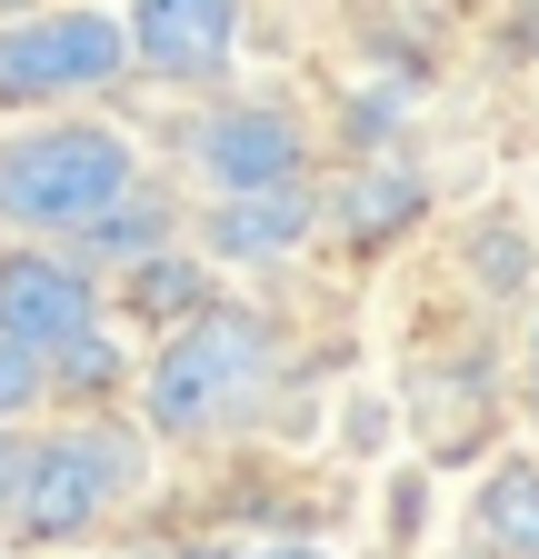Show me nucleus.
Returning a JSON list of instances; mask_svg holds the SVG:
<instances>
[{
    "mask_svg": "<svg viewBox=\"0 0 539 559\" xmlns=\"http://www.w3.org/2000/svg\"><path fill=\"white\" fill-rule=\"evenodd\" d=\"M40 390H50V360H40L31 340H0V430H11V419H21Z\"/></svg>",
    "mask_w": 539,
    "mask_h": 559,
    "instance_id": "14",
    "label": "nucleus"
},
{
    "mask_svg": "<svg viewBox=\"0 0 539 559\" xmlns=\"http://www.w3.org/2000/svg\"><path fill=\"white\" fill-rule=\"evenodd\" d=\"M420 210H430V180H420V170H399V160H370V170H350L340 230H350V250H380L390 230H410Z\"/></svg>",
    "mask_w": 539,
    "mask_h": 559,
    "instance_id": "9",
    "label": "nucleus"
},
{
    "mask_svg": "<svg viewBox=\"0 0 539 559\" xmlns=\"http://www.w3.org/2000/svg\"><path fill=\"white\" fill-rule=\"evenodd\" d=\"M240 50V0H141L130 11V60L160 81H220Z\"/></svg>",
    "mask_w": 539,
    "mask_h": 559,
    "instance_id": "7",
    "label": "nucleus"
},
{
    "mask_svg": "<svg viewBox=\"0 0 539 559\" xmlns=\"http://www.w3.org/2000/svg\"><path fill=\"white\" fill-rule=\"evenodd\" d=\"M529 400H539V340H529Z\"/></svg>",
    "mask_w": 539,
    "mask_h": 559,
    "instance_id": "18",
    "label": "nucleus"
},
{
    "mask_svg": "<svg viewBox=\"0 0 539 559\" xmlns=\"http://www.w3.org/2000/svg\"><path fill=\"white\" fill-rule=\"evenodd\" d=\"M71 240H81V250H71L81 270H141V260H160V240H170V210H160L151 190H130L120 210H100V221L71 230Z\"/></svg>",
    "mask_w": 539,
    "mask_h": 559,
    "instance_id": "10",
    "label": "nucleus"
},
{
    "mask_svg": "<svg viewBox=\"0 0 539 559\" xmlns=\"http://www.w3.org/2000/svg\"><path fill=\"white\" fill-rule=\"evenodd\" d=\"M50 380H60V390H81V400H100V390L120 380V349H110L100 330H81V340H71V349L50 360Z\"/></svg>",
    "mask_w": 539,
    "mask_h": 559,
    "instance_id": "13",
    "label": "nucleus"
},
{
    "mask_svg": "<svg viewBox=\"0 0 539 559\" xmlns=\"http://www.w3.org/2000/svg\"><path fill=\"white\" fill-rule=\"evenodd\" d=\"M130 70V21L110 11H31L0 31V100L31 110V100H60V91H100Z\"/></svg>",
    "mask_w": 539,
    "mask_h": 559,
    "instance_id": "3",
    "label": "nucleus"
},
{
    "mask_svg": "<svg viewBox=\"0 0 539 559\" xmlns=\"http://www.w3.org/2000/svg\"><path fill=\"white\" fill-rule=\"evenodd\" d=\"M141 559H151V549H141Z\"/></svg>",
    "mask_w": 539,
    "mask_h": 559,
    "instance_id": "20",
    "label": "nucleus"
},
{
    "mask_svg": "<svg viewBox=\"0 0 539 559\" xmlns=\"http://www.w3.org/2000/svg\"><path fill=\"white\" fill-rule=\"evenodd\" d=\"M300 240H310V180L211 200V250H220V260H280V250H300Z\"/></svg>",
    "mask_w": 539,
    "mask_h": 559,
    "instance_id": "8",
    "label": "nucleus"
},
{
    "mask_svg": "<svg viewBox=\"0 0 539 559\" xmlns=\"http://www.w3.org/2000/svg\"><path fill=\"white\" fill-rule=\"evenodd\" d=\"M190 170L211 180V200H240V190H290L310 170V130L270 100H230L190 130Z\"/></svg>",
    "mask_w": 539,
    "mask_h": 559,
    "instance_id": "4",
    "label": "nucleus"
},
{
    "mask_svg": "<svg viewBox=\"0 0 539 559\" xmlns=\"http://www.w3.org/2000/svg\"><path fill=\"white\" fill-rule=\"evenodd\" d=\"M130 310H141V320H170V310H180V320H200V270H190V260H170V250H160V260H141V270H130Z\"/></svg>",
    "mask_w": 539,
    "mask_h": 559,
    "instance_id": "12",
    "label": "nucleus"
},
{
    "mask_svg": "<svg viewBox=\"0 0 539 559\" xmlns=\"http://www.w3.org/2000/svg\"><path fill=\"white\" fill-rule=\"evenodd\" d=\"M31 479H40V440L31 430H0V520H21Z\"/></svg>",
    "mask_w": 539,
    "mask_h": 559,
    "instance_id": "15",
    "label": "nucleus"
},
{
    "mask_svg": "<svg viewBox=\"0 0 539 559\" xmlns=\"http://www.w3.org/2000/svg\"><path fill=\"white\" fill-rule=\"evenodd\" d=\"M141 190L130 170V140L100 130V120H50V130H21L0 151V221L11 230H91L100 210H120Z\"/></svg>",
    "mask_w": 539,
    "mask_h": 559,
    "instance_id": "1",
    "label": "nucleus"
},
{
    "mask_svg": "<svg viewBox=\"0 0 539 559\" xmlns=\"http://www.w3.org/2000/svg\"><path fill=\"white\" fill-rule=\"evenodd\" d=\"M480 530H490L510 559H539V460H500V469H490Z\"/></svg>",
    "mask_w": 539,
    "mask_h": 559,
    "instance_id": "11",
    "label": "nucleus"
},
{
    "mask_svg": "<svg viewBox=\"0 0 539 559\" xmlns=\"http://www.w3.org/2000/svg\"><path fill=\"white\" fill-rule=\"evenodd\" d=\"M81 330H100V290L81 260H50V250L0 260V340H31L40 360H60Z\"/></svg>",
    "mask_w": 539,
    "mask_h": 559,
    "instance_id": "6",
    "label": "nucleus"
},
{
    "mask_svg": "<svg viewBox=\"0 0 539 559\" xmlns=\"http://www.w3.org/2000/svg\"><path fill=\"white\" fill-rule=\"evenodd\" d=\"M270 559H330V549H270Z\"/></svg>",
    "mask_w": 539,
    "mask_h": 559,
    "instance_id": "17",
    "label": "nucleus"
},
{
    "mask_svg": "<svg viewBox=\"0 0 539 559\" xmlns=\"http://www.w3.org/2000/svg\"><path fill=\"white\" fill-rule=\"evenodd\" d=\"M200 559H220V549H200Z\"/></svg>",
    "mask_w": 539,
    "mask_h": 559,
    "instance_id": "19",
    "label": "nucleus"
},
{
    "mask_svg": "<svg viewBox=\"0 0 539 559\" xmlns=\"http://www.w3.org/2000/svg\"><path fill=\"white\" fill-rule=\"evenodd\" d=\"M120 469H130V450L110 440V430H60V440H40V479H31V500H21V530L31 539H81L100 510H110V489H120Z\"/></svg>",
    "mask_w": 539,
    "mask_h": 559,
    "instance_id": "5",
    "label": "nucleus"
},
{
    "mask_svg": "<svg viewBox=\"0 0 539 559\" xmlns=\"http://www.w3.org/2000/svg\"><path fill=\"white\" fill-rule=\"evenodd\" d=\"M480 250H490V280H500V290H510V280H519V230H490Z\"/></svg>",
    "mask_w": 539,
    "mask_h": 559,
    "instance_id": "16",
    "label": "nucleus"
},
{
    "mask_svg": "<svg viewBox=\"0 0 539 559\" xmlns=\"http://www.w3.org/2000/svg\"><path fill=\"white\" fill-rule=\"evenodd\" d=\"M270 380V330L250 310H200L160 340V360L141 380V419L160 440H200V430H230V419L260 400Z\"/></svg>",
    "mask_w": 539,
    "mask_h": 559,
    "instance_id": "2",
    "label": "nucleus"
}]
</instances>
